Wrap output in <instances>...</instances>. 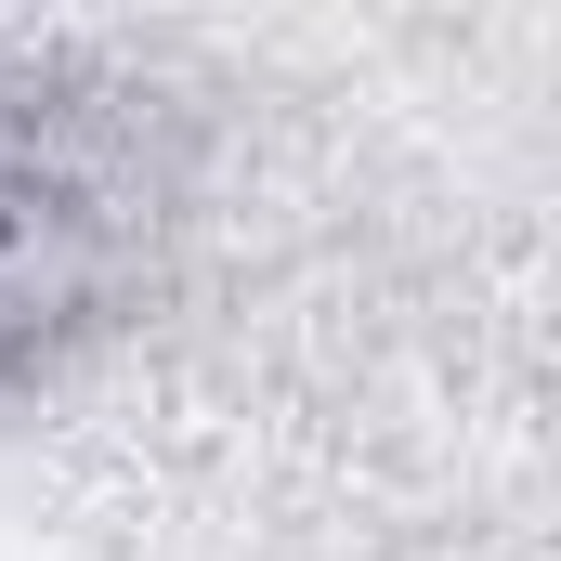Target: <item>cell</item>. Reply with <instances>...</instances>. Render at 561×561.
I'll use <instances>...</instances> for the list:
<instances>
[{
    "mask_svg": "<svg viewBox=\"0 0 561 561\" xmlns=\"http://www.w3.org/2000/svg\"><path fill=\"white\" fill-rule=\"evenodd\" d=\"M26 262H39V209H26V183L0 170V340H13V300H26Z\"/></svg>",
    "mask_w": 561,
    "mask_h": 561,
    "instance_id": "1",
    "label": "cell"
}]
</instances>
